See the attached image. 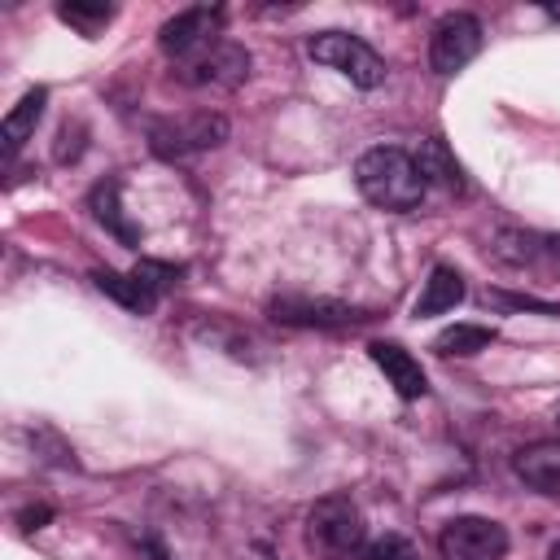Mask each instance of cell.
Returning a JSON list of instances; mask_svg holds the SVG:
<instances>
[{
    "mask_svg": "<svg viewBox=\"0 0 560 560\" xmlns=\"http://www.w3.org/2000/svg\"><path fill=\"white\" fill-rule=\"evenodd\" d=\"M455 302H464V276H459L455 267L438 262V267L429 271V280H424V293L416 298V315H420V319H424V315H442V311H451Z\"/></svg>",
    "mask_w": 560,
    "mask_h": 560,
    "instance_id": "14",
    "label": "cell"
},
{
    "mask_svg": "<svg viewBox=\"0 0 560 560\" xmlns=\"http://www.w3.org/2000/svg\"><path fill=\"white\" fill-rule=\"evenodd\" d=\"M512 472L538 494H560V442H534L516 451Z\"/></svg>",
    "mask_w": 560,
    "mask_h": 560,
    "instance_id": "11",
    "label": "cell"
},
{
    "mask_svg": "<svg viewBox=\"0 0 560 560\" xmlns=\"http://www.w3.org/2000/svg\"><path fill=\"white\" fill-rule=\"evenodd\" d=\"M354 184L381 210H416L424 201V188H429L416 158L407 149H394V144H376V149L359 153Z\"/></svg>",
    "mask_w": 560,
    "mask_h": 560,
    "instance_id": "1",
    "label": "cell"
},
{
    "mask_svg": "<svg viewBox=\"0 0 560 560\" xmlns=\"http://www.w3.org/2000/svg\"><path fill=\"white\" fill-rule=\"evenodd\" d=\"M477 52H481V22L472 13H446V18H438V26L429 35V66L438 74L464 70Z\"/></svg>",
    "mask_w": 560,
    "mask_h": 560,
    "instance_id": "7",
    "label": "cell"
},
{
    "mask_svg": "<svg viewBox=\"0 0 560 560\" xmlns=\"http://www.w3.org/2000/svg\"><path fill=\"white\" fill-rule=\"evenodd\" d=\"M223 140H228V118L210 114V109L179 114V118H166V122L149 127V144H153L158 158H192V153L219 149Z\"/></svg>",
    "mask_w": 560,
    "mask_h": 560,
    "instance_id": "3",
    "label": "cell"
},
{
    "mask_svg": "<svg viewBox=\"0 0 560 560\" xmlns=\"http://www.w3.org/2000/svg\"><path fill=\"white\" fill-rule=\"evenodd\" d=\"M114 192H118L114 184H101V188L92 192V206H96V219H101V223H105V228H109L114 236H122L127 245H136V228H131V223L122 219V210H118V201H114Z\"/></svg>",
    "mask_w": 560,
    "mask_h": 560,
    "instance_id": "17",
    "label": "cell"
},
{
    "mask_svg": "<svg viewBox=\"0 0 560 560\" xmlns=\"http://www.w3.org/2000/svg\"><path fill=\"white\" fill-rule=\"evenodd\" d=\"M92 280H96V289L101 293H109L118 306H127L131 315H149L153 306H158V293L136 276V271H127V276H118V271H92Z\"/></svg>",
    "mask_w": 560,
    "mask_h": 560,
    "instance_id": "13",
    "label": "cell"
},
{
    "mask_svg": "<svg viewBox=\"0 0 560 560\" xmlns=\"http://www.w3.org/2000/svg\"><path fill=\"white\" fill-rule=\"evenodd\" d=\"M44 105H48V92H44V88H31V92H22V101L4 114V122H0L4 158H18V149L35 136V122L44 118Z\"/></svg>",
    "mask_w": 560,
    "mask_h": 560,
    "instance_id": "12",
    "label": "cell"
},
{
    "mask_svg": "<svg viewBox=\"0 0 560 560\" xmlns=\"http://www.w3.org/2000/svg\"><path fill=\"white\" fill-rule=\"evenodd\" d=\"M131 271H136V276H140V280H144V284H149L158 298H162V293H166V289L179 280V267H171V262H153V258H140Z\"/></svg>",
    "mask_w": 560,
    "mask_h": 560,
    "instance_id": "21",
    "label": "cell"
},
{
    "mask_svg": "<svg viewBox=\"0 0 560 560\" xmlns=\"http://www.w3.org/2000/svg\"><path fill=\"white\" fill-rule=\"evenodd\" d=\"M416 158V166H420V175H424V184H442V188H464V171H459V162H455V153L433 136V140H420V149L411 153Z\"/></svg>",
    "mask_w": 560,
    "mask_h": 560,
    "instance_id": "15",
    "label": "cell"
},
{
    "mask_svg": "<svg viewBox=\"0 0 560 560\" xmlns=\"http://www.w3.org/2000/svg\"><path fill=\"white\" fill-rule=\"evenodd\" d=\"M494 341V328H486V324H451V328H442L438 337H433V350L438 354H477V350H486Z\"/></svg>",
    "mask_w": 560,
    "mask_h": 560,
    "instance_id": "16",
    "label": "cell"
},
{
    "mask_svg": "<svg viewBox=\"0 0 560 560\" xmlns=\"http://www.w3.org/2000/svg\"><path fill=\"white\" fill-rule=\"evenodd\" d=\"M219 31H223V9L192 4V9L175 13V18L158 31V44H162V52H166V57L188 61V57H197L201 48H210V44L219 39Z\"/></svg>",
    "mask_w": 560,
    "mask_h": 560,
    "instance_id": "8",
    "label": "cell"
},
{
    "mask_svg": "<svg viewBox=\"0 0 560 560\" xmlns=\"http://www.w3.org/2000/svg\"><path fill=\"white\" fill-rule=\"evenodd\" d=\"M18 521H22V529H44V521H52V508H26V512H18Z\"/></svg>",
    "mask_w": 560,
    "mask_h": 560,
    "instance_id": "22",
    "label": "cell"
},
{
    "mask_svg": "<svg viewBox=\"0 0 560 560\" xmlns=\"http://www.w3.org/2000/svg\"><path fill=\"white\" fill-rule=\"evenodd\" d=\"M547 560H560V542H556V547H551V551H547Z\"/></svg>",
    "mask_w": 560,
    "mask_h": 560,
    "instance_id": "23",
    "label": "cell"
},
{
    "mask_svg": "<svg viewBox=\"0 0 560 560\" xmlns=\"http://www.w3.org/2000/svg\"><path fill=\"white\" fill-rule=\"evenodd\" d=\"M245 74H249V52L228 39H214L188 61H175V79L192 88H236Z\"/></svg>",
    "mask_w": 560,
    "mask_h": 560,
    "instance_id": "6",
    "label": "cell"
},
{
    "mask_svg": "<svg viewBox=\"0 0 560 560\" xmlns=\"http://www.w3.org/2000/svg\"><path fill=\"white\" fill-rule=\"evenodd\" d=\"M271 319L289 324V328H346V324H359L368 315L354 311V306L328 302V298H276L271 302Z\"/></svg>",
    "mask_w": 560,
    "mask_h": 560,
    "instance_id": "9",
    "label": "cell"
},
{
    "mask_svg": "<svg viewBox=\"0 0 560 560\" xmlns=\"http://www.w3.org/2000/svg\"><path fill=\"white\" fill-rule=\"evenodd\" d=\"M359 560H420V556H416V547L402 534H381V538L363 542Z\"/></svg>",
    "mask_w": 560,
    "mask_h": 560,
    "instance_id": "19",
    "label": "cell"
},
{
    "mask_svg": "<svg viewBox=\"0 0 560 560\" xmlns=\"http://www.w3.org/2000/svg\"><path fill=\"white\" fill-rule=\"evenodd\" d=\"M57 18H61V22H70V26H79L83 35H92L96 26H105V22L114 18V9H109V4H83V0H66V4H57Z\"/></svg>",
    "mask_w": 560,
    "mask_h": 560,
    "instance_id": "18",
    "label": "cell"
},
{
    "mask_svg": "<svg viewBox=\"0 0 560 560\" xmlns=\"http://www.w3.org/2000/svg\"><path fill=\"white\" fill-rule=\"evenodd\" d=\"M442 560H503L508 556V529L490 516H455L438 534Z\"/></svg>",
    "mask_w": 560,
    "mask_h": 560,
    "instance_id": "5",
    "label": "cell"
},
{
    "mask_svg": "<svg viewBox=\"0 0 560 560\" xmlns=\"http://www.w3.org/2000/svg\"><path fill=\"white\" fill-rule=\"evenodd\" d=\"M306 542L328 560L359 556L363 551V512L346 494H324L306 512Z\"/></svg>",
    "mask_w": 560,
    "mask_h": 560,
    "instance_id": "2",
    "label": "cell"
},
{
    "mask_svg": "<svg viewBox=\"0 0 560 560\" xmlns=\"http://www.w3.org/2000/svg\"><path fill=\"white\" fill-rule=\"evenodd\" d=\"M306 52H311V61L341 70V74H346L350 83H359V88H376V83H385V61H381L359 35H346V31H319V35H311Z\"/></svg>",
    "mask_w": 560,
    "mask_h": 560,
    "instance_id": "4",
    "label": "cell"
},
{
    "mask_svg": "<svg viewBox=\"0 0 560 560\" xmlns=\"http://www.w3.org/2000/svg\"><path fill=\"white\" fill-rule=\"evenodd\" d=\"M368 354H372V363L385 372V381L394 385V394H398V398H420V394L429 389L420 359H416L411 350H402L398 341H372V346H368Z\"/></svg>",
    "mask_w": 560,
    "mask_h": 560,
    "instance_id": "10",
    "label": "cell"
},
{
    "mask_svg": "<svg viewBox=\"0 0 560 560\" xmlns=\"http://www.w3.org/2000/svg\"><path fill=\"white\" fill-rule=\"evenodd\" d=\"M494 254H499L503 262H529V258L538 254V241H534L529 232H499V236H494Z\"/></svg>",
    "mask_w": 560,
    "mask_h": 560,
    "instance_id": "20",
    "label": "cell"
}]
</instances>
